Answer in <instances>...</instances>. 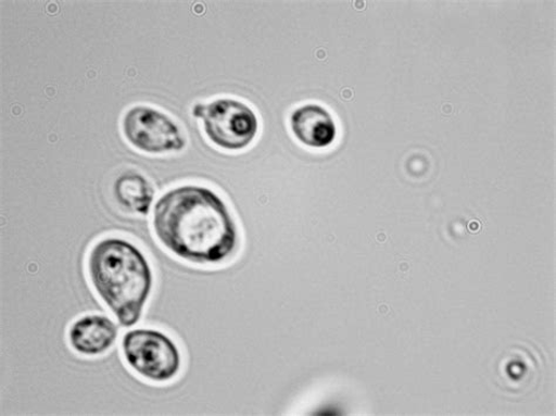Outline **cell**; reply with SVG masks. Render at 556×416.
Segmentation results:
<instances>
[{"instance_id":"obj_1","label":"cell","mask_w":556,"mask_h":416,"mask_svg":"<svg viewBox=\"0 0 556 416\" xmlns=\"http://www.w3.org/2000/svg\"><path fill=\"white\" fill-rule=\"evenodd\" d=\"M153 229L174 256L195 264L224 263L239 245L238 226L228 205L202 186H181L161 197Z\"/></svg>"},{"instance_id":"obj_2","label":"cell","mask_w":556,"mask_h":416,"mask_svg":"<svg viewBox=\"0 0 556 416\" xmlns=\"http://www.w3.org/2000/svg\"><path fill=\"white\" fill-rule=\"evenodd\" d=\"M87 269L101 301L124 328H134L153 289L148 259L135 244L113 237L92 248Z\"/></svg>"},{"instance_id":"obj_3","label":"cell","mask_w":556,"mask_h":416,"mask_svg":"<svg viewBox=\"0 0 556 416\" xmlns=\"http://www.w3.org/2000/svg\"><path fill=\"white\" fill-rule=\"evenodd\" d=\"M126 363L139 376L153 382H168L181 370V353L174 340L153 329L129 331L123 339Z\"/></svg>"},{"instance_id":"obj_4","label":"cell","mask_w":556,"mask_h":416,"mask_svg":"<svg viewBox=\"0 0 556 416\" xmlns=\"http://www.w3.org/2000/svg\"><path fill=\"white\" fill-rule=\"evenodd\" d=\"M204 133L215 146L226 151H242L251 146L258 131V118L245 103L217 99L204 105Z\"/></svg>"},{"instance_id":"obj_5","label":"cell","mask_w":556,"mask_h":416,"mask_svg":"<svg viewBox=\"0 0 556 416\" xmlns=\"http://www.w3.org/2000/svg\"><path fill=\"white\" fill-rule=\"evenodd\" d=\"M123 131L131 146L148 154L180 152L186 147L179 126L167 114L148 106L129 110L124 116Z\"/></svg>"},{"instance_id":"obj_6","label":"cell","mask_w":556,"mask_h":416,"mask_svg":"<svg viewBox=\"0 0 556 416\" xmlns=\"http://www.w3.org/2000/svg\"><path fill=\"white\" fill-rule=\"evenodd\" d=\"M118 335V328L109 317L89 315L72 324L68 340L77 353L94 356L110 351Z\"/></svg>"},{"instance_id":"obj_7","label":"cell","mask_w":556,"mask_h":416,"mask_svg":"<svg viewBox=\"0 0 556 416\" xmlns=\"http://www.w3.org/2000/svg\"><path fill=\"white\" fill-rule=\"evenodd\" d=\"M290 127L301 143L312 148L329 147L338 136L332 115L317 103H306L292 112Z\"/></svg>"},{"instance_id":"obj_8","label":"cell","mask_w":556,"mask_h":416,"mask_svg":"<svg viewBox=\"0 0 556 416\" xmlns=\"http://www.w3.org/2000/svg\"><path fill=\"white\" fill-rule=\"evenodd\" d=\"M114 198L130 214L149 215L155 191L140 173L129 171L116 178Z\"/></svg>"},{"instance_id":"obj_9","label":"cell","mask_w":556,"mask_h":416,"mask_svg":"<svg viewBox=\"0 0 556 416\" xmlns=\"http://www.w3.org/2000/svg\"><path fill=\"white\" fill-rule=\"evenodd\" d=\"M203 112H204V105H197L194 109H193V115L195 117H202L203 115Z\"/></svg>"}]
</instances>
